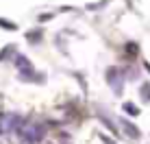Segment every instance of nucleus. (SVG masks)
I'll use <instances>...</instances> for the list:
<instances>
[{
    "mask_svg": "<svg viewBox=\"0 0 150 144\" xmlns=\"http://www.w3.org/2000/svg\"><path fill=\"white\" fill-rule=\"evenodd\" d=\"M107 83L111 85V90L115 92V94H122V87H124L122 70H117V68H109V70H107Z\"/></svg>",
    "mask_w": 150,
    "mask_h": 144,
    "instance_id": "obj_1",
    "label": "nucleus"
},
{
    "mask_svg": "<svg viewBox=\"0 0 150 144\" xmlns=\"http://www.w3.org/2000/svg\"><path fill=\"white\" fill-rule=\"evenodd\" d=\"M120 125H122V129L128 138H133V140H139V138H142V131H139L133 122H128L126 118H120Z\"/></svg>",
    "mask_w": 150,
    "mask_h": 144,
    "instance_id": "obj_2",
    "label": "nucleus"
},
{
    "mask_svg": "<svg viewBox=\"0 0 150 144\" xmlns=\"http://www.w3.org/2000/svg\"><path fill=\"white\" fill-rule=\"evenodd\" d=\"M98 118H100V122H102V125H105L111 133H115V135H117V127L113 125V122H111V118L105 114V109H100V111H98Z\"/></svg>",
    "mask_w": 150,
    "mask_h": 144,
    "instance_id": "obj_3",
    "label": "nucleus"
},
{
    "mask_svg": "<svg viewBox=\"0 0 150 144\" xmlns=\"http://www.w3.org/2000/svg\"><path fill=\"white\" fill-rule=\"evenodd\" d=\"M11 55H15V46L13 44H9V46H4L2 50H0V61H7Z\"/></svg>",
    "mask_w": 150,
    "mask_h": 144,
    "instance_id": "obj_4",
    "label": "nucleus"
},
{
    "mask_svg": "<svg viewBox=\"0 0 150 144\" xmlns=\"http://www.w3.org/2000/svg\"><path fill=\"white\" fill-rule=\"evenodd\" d=\"M122 109L126 111L128 116H139V107H137V105H133V103H124Z\"/></svg>",
    "mask_w": 150,
    "mask_h": 144,
    "instance_id": "obj_5",
    "label": "nucleus"
},
{
    "mask_svg": "<svg viewBox=\"0 0 150 144\" xmlns=\"http://www.w3.org/2000/svg\"><path fill=\"white\" fill-rule=\"evenodd\" d=\"M139 94H142V101H144V103H150V83H142Z\"/></svg>",
    "mask_w": 150,
    "mask_h": 144,
    "instance_id": "obj_6",
    "label": "nucleus"
},
{
    "mask_svg": "<svg viewBox=\"0 0 150 144\" xmlns=\"http://www.w3.org/2000/svg\"><path fill=\"white\" fill-rule=\"evenodd\" d=\"M26 39L30 44H39L41 39V31H30V33H26Z\"/></svg>",
    "mask_w": 150,
    "mask_h": 144,
    "instance_id": "obj_7",
    "label": "nucleus"
},
{
    "mask_svg": "<svg viewBox=\"0 0 150 144\" xmlns=\"http://www.w3.org/2000/svg\"><path fill=\"white\" fill-rule=\"evenodd\" d=\"M0 29H7V31H18V24L15 22H9V20L0 18Z\"/></svg>",
    "mask_w": 150,
    "mask_h": 144,
    "instance_id": "obj_8",
    "label": "nucleus"
},
{
    "mask_svg": "<svg viewBox=\"0 0 150 144\" xmlns=\"http://www.w3.org/2000/svg\"><path fill=\"white\" fill-rule=\"evenodd\" d=\"M126 53H128V55H135V57H137L139 46H137V44H133V42H131V44H126Z\"/></svg>",
    "mask_w": 150,
    "mask_h": 144,
    "instance_id": "obj_9",
    "label": "nucleus"
},
{
    "mask_svg": "<svg viewBox=\"0 0 150 144\" xmlns=\"http://www.w3.org/2000/svg\"><path fill=\"white\" fill-rule=\"evenodd\" d=\"M100 140H102V142H105V144H115V142H113V140H111V138H107V135H105V133H100Z\"/></svg>",
    "mask_w": 150,
    "mask_h": 144,
    "instance_id": "obj_10",
    "label": "nucleus"
},
{
    "mask_svg": "<svg viewBox=\"0 0 150 144\" xmlns=\"http://www.w3.org/2000/svg\"><path fill=\"white\" fill-rule=\"evenodd\" d=\"M144 66H146V70L150 72V63H148V61H146V63H144Z\"/></svg>",
    "mask_w": 150,
    "mask_h": 144,
    "instance_id": "obj_11",
    "label": "nucleus"
},
{
    "mask_svg": "<svg viewBox=\"0 0 150 144\" xmlns=\"http://www.w3.org/2000/svg\"><path fill=\"white\" fill-rule=\"evenodd\" d=\"M0 133H4V131H2V122H0Z\"/></svg>",
    "mask_w": 150,
    "mask_h": 144,
    "instance_id": "obj_12",
    "label": "nucleus"
},
{
    "mask_svg": "<svg viewBox=\"0 0 150 144\" xmlns=\"http://www.w3.org/2000/svg\"><path fill=\"white\" fill-rule=\"evenodd\" d=\"M63 144H65V142H63ZM68 144H70V142H68Z\"/></svg>",
    "mask_w": 150,
    "mask_h": 144,
    "instance_id": "obj_13",
    "label": "nucleus"
}]
</instances>
